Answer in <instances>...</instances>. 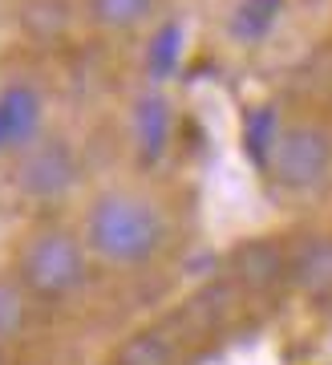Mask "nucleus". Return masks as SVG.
<instances>
[{"mask_svg":"<svg viewBox=\"0 0 332 365\" xmlns=\"http://www.w3.org/2000/svg\"><path fill=\"white\" fill-rule=\"evenodd\" d=\"M85 240L105 264H146L166 244V220L154 203L114 191L90 207Z\"/></svg>","mask_w":332,"mask_h":365,"instance_id":"obj_1","label":"nucleus"},{"mask_svg":"<svg viewBox=\"0 0 332 365\" xmlns=\"http://www.w3.org/2000/svg\"><path fill=\"white\" fill-rule=\"evenodd\" d=\"M21 280L33 297L61 300L85 280V252L69 232H37L21 252Z\"/></svg>","mask_w":332,"mask_h":365,"instance_id":"obj_2","label":"nucleus"},{"mask_svg":"<svg viewBox=\"0 0 332 365\" xmlns=\"http://www.w3.org/2000/svg\"><path fill=\"white\" fill-rule=\"evenodd\" d=\"M264 167H268L271 179L280 182V187H288V191H308V187H316L332 167L328 130L308 126V122L284 126V130L276 134V143H271Z\"/></svg>","mask_w":332,"mask_h":365,"instance_id":"obj_3","label":"nucleus"},{"mask_svg":"<svg viewBox=\"0 0 332 365\" xmlns=\"http://www.w3.org/2000/svg\"><path fill=\"white\" fill-rule=\"evenodd\" d=\"M77 182V155L61 138H33L16 163V191L37 203L65 199Z\"/></svg>","mask_w":332,"mask_h":365,"instance_id":"obj_4","label":"nucleus"},{"mask_svg":"<svg viewBox=\"0 0 332 365\" xmlns=\"http://www.w3.org/2000/svg\"><path fill=\"white\" fill-rule=\"evenodd\" d=\"M288 280L308 300H332V235H312L288 256Z\"/></svg>","mask_w":332,"mask_h":365,"instance_id":"obj_5","label":"nucleus"},{"mask_svg":"<svg viewBox=\"0 0 332 365\" xmlns=\"http://www.w3.org/2000/svg\"><path fill=\"white\" fill-rule=\"evenodd\" d=\"M41 114H45V106H41V93L33 86L16 81V86H4L0 90V122H4L9 146L25 150L41 130Z\"/></svg>","mask_w":332,"mask_h":365,"instance_id":"obj_6","label":"nucleus"},{"mask_svg":"<svg viewBox=\"0 0 332 365\" xmlns=\"http://www.w3.org/2000/svg\"><path fill=\"white\" fill-rule=\"evenodd\" d=\"M170 102L162 93H142L134 102V146H138L142 163H158L170 146Z\"/></svg>","mask_w":332,"mask_h":365,"instance_id":"obj_7","label":"nucleus"},{"mask_svg":"<svg viewBox=\"0 0 332 365\" xmlns=\"http://www.w3.org/2000/svg\"><path fill=\"white\" fill-rule=\"evenodd\" d=\"M280 276H288V256L271 240H251L235 252V280L243 288L268 292L271 284H280Z\"/></svg>","mask_w":332,"mask_h":365,"instance_id":"obj_8","label":"nucleus"},{"mask_svg":"<svg viewBox=\"0 0 332 365\" xmlns=\"http://www.w3.org/2000/svg\"><path fill=\"white\" fill-rule=\"evenodd\" d=\"M114 365H175V341L158 329H142L122 341Z\"/></svg>","mask_w":332,"mask_h":365,"instance_id":"obj_9","label":"nucleus"},{"mask_svg":"<svg viewBox=\"0 0 332 365\" xmlns=\"http://www.w3.org/2000/svg\"><path fill=\"white\" fill-rule=\"evenodd\" d=\"M284 13V0H239V9L231 16V33L239 41H264L276 29Z\"/></svg>","mask_w":332,"mask_h":365,"instance_id":"obj_10","label":"nucleus"},{"mask_svg":"<svg viewBox=\"0 0 332 365\" xmlns=\"http://www.w3.org/2000/svg\"><path fill=\"white\" fill-rule=\"evenodd\" d=\"M154 13V0H90V16L102 29H134Z\"/></svg>","mask_w":332,"mask_h":365,"instance_id":"obj_11","label":"nucleus"},{"mask_svg":"<svg viewBox=\"0 0 332 365\" xmlns=\"http://www.w3.org/2000/svg\"><path fill=\"white\" fill-rule=\"evenodd\" d=\"M179 53H182V25H162L154 33L150 41V53H146V66H150L154 78H166V73H175L179 66Z\"/></svg>","mask_w":332,"mask_h":365,"instance_id":"obj_12","label":"nucleus"},{"mask_svg":"<svg viewBox=\"0 0 332 365\" xmlns=\"http://www.w3.org/2000/svg\"><path fill=\"white\" fill-rule=\"evenodd\" d=\"M25 25L37 33V37H53L69 25V13H65V0H33L25 9Z\"/></svg>","mask_w":332,"mask_h":365,"instance_id":"obj_13","label":"nucleus"},{"mask_svg":"<svg viewBox=\"0 0 332 365\" xmlns=\"http://www.w3.org/2000/svg\"><path fill=\"white\" fill-rule=\"evenodd\" d=\"M25 317H28V309H25L21 288L0 280V341H13L25 329Z\"/></svg>","mask_w":332,"mask_h":365,"instance_id":"obj_14","label":"nucleus"},{"mask_svg":"<svg viewBox=\"0 0 332 365\" xmlns=\"http://www.w3.org/2000/svg\"><path fill=\"white\" fill-rule=\"evenodd\" d=\"M276 134H280V126H276V114H271V110H259V114L247 122V143H251L259 163H268V150H271V143H276Z\"/></svg>","mask_w":332,"mask_h":365,"instance_id":"obj_15","label":"nucleus"},{"mask_svg":"<svg viewBox=\"0 0 332 365\" xmlns=\"http://www.w3.org/2000/svg\"><path fill=\"white\" fill-rule=\"evenodd\" d=\"M4 150H13V146H9V134H4V122H0V155Z\"/></svg>","mask_w":332,"mask_h":365,"instance_id":"obj_16","label":"nucleus"}]
</instances>
